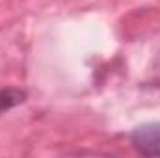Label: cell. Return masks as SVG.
Listing matches in <instances>:
<instances>
[{
  "label": "cell",
  "mask_w": 160,
  "mask_h": 158,
  "mask_svg": "<svg viewBox=\"0 0 160 158\" xmlns=\"http://www.w3.org/2000/svg\"><path fill=\"white\" fill-rule=\"evenodd\" d=\"M132 147L143 156H160V123H145L132 130Z\"/></svg>",
  "instance_id": "1"
},
{
  "label": "cell",
  "mask_w": 160,
  "mask_h": 158,
  "mask_svg": "<svg viewBox=\"0 0 160 158\" xmlns=\"http://www.w3.org/2000/svg\"><path fill=\"white\" fill-rule=\"evenodd\" d=\"M24 101H26V93L21 89H15V87L0 89V116L19 104H22Z\"/></svg>",
  "instance_id": "2"
},
{
  "label": "cell",
  "mask_w": 160,
  "mask_h": 158,
  "mask_svg": "<svg viewBox=\"0 0 160 158\" xmlns=\"http://www.w3.org/2000/svg\"><path fill=\"white\" fill-rule=\"evenodd\" d=\"M149 84H151L153 87L160 89V50H158V54L155 56L153 65H151V69H149Z\"/></svg>",
  "instance_id": "3"
}]
</instances>
